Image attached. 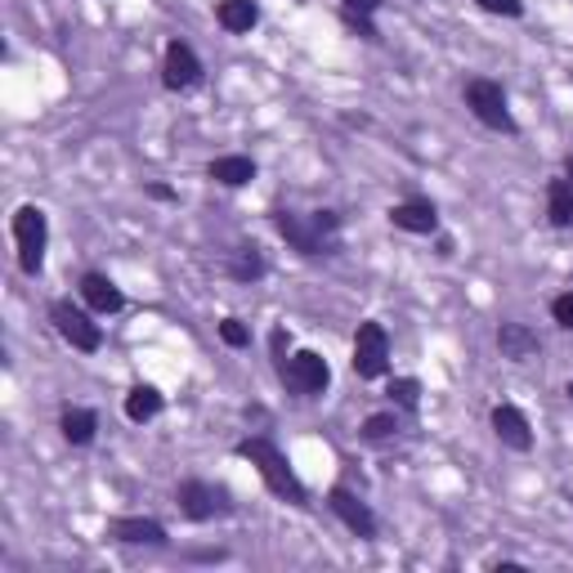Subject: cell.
Listing matches in <instances>:
<instances>
[{"label": "cell", "instance_id": "2e32d148", "mask_svg": "<svg viewBox=\"0 0 573 573\" xmlns=\"http://www.w3.org/2000/svg\"><path fill=\"white\" fill-rule=\"evenodd\" d=\"M58 435H63L72 448H90L95 435H99V412H95V408H63Z\"/></svg>", "mask_w": 573, "mask_h": 573}, {"label": "cell", "instance_id": "4fadbf2b", "mask_svg": "<svg viewBox=\"0 0 573 573\" xmlns=\"http://www.w3.org/2000/svg\"><path fill=\"white\" fill-rule=\"evenodd\" d=\"M390 225L403 229V234L430 238V234H440V210H435V202H425V197H408V202L390 206Z\"/></svg>", "mask_w": 573, "mask_h": 573}, {"label": "cell", "instance_id": "52a82bcc", "mask_svg": "<svg viewBox=\"0 0 573 573\" xmlns=\"http://www.w3.org/2000/svg\"><path fill=\"white\" fill-rule=\"evenodd\" d=\"M50 323L54 332L82 354H99L104 349V327L95 323V310L86 305H72V301H54L50 305Z\"/></svg>", "mask_w": 573, "mask_h": 573}, {"label": "cell", "instance_id": "8992f818", "mask_svg": "<svg viewBox=\"0 0 573 573\" xmlns=\"http://www.w3.org/2000/svg\"><path fill=\"white\" fill-rule=\"evenodd\" d=\"M278 377H282V386L292 390L296 399H323L327 386H332V364H327L318 349H296V354L278 368Z\"/></svg>", "mask_w": 573, "mask_h": 573}, {"label": "cell", "instance_id": "ffe728a7", "mask_svg": "<svg viewBox=\"0 0 573 573\" xmlns=\"http://www.w3.org/2000/svg\"><path fill=\"white\" fill-rule=\"evenodd\" d=\"M206 175H210L215 184H225V188H247V184L256 180V162L242 158V153H229V158H215V162L206 166Z\"/></svg>", "mask_w": 573, "mask_h": 573}, {"label": "cell", "instance_id": "ba28073f", "mask_svg": "<svg viewBox=\"0 0 573 573\" xmlns=\"http://www.w3.org/2000/svg\"><path fill=\"white\" fill-rule=\"evenodd\" d=\"M354 372H358V381H381L386 372H390V332L377 323V318H368V323H358V332H354Z\"/></svg>", "mask_w": 573, "mask_h": 573}, {"label": "cell", "instance_id": "9c48e42d", "mask_svg": "<svg viewBox=\"0 0 573 573\" xmlns=\"http://www.w3.org/2000/svg\"><path fill=\"white\" fill-rule=\"evenodd\" d=\"M202 82H206V67H202V58L193 54V45L166 41V50H162V86H166L171 95H188V90H197Z\"/></svg>", "mask_w": 573, "mask_h": 573}, {"label": "cell", "instance_id": "d6986e66", "mask_svg": "<svg viewBox=\"0 0 573 573\" xmlns=\"http://www.w3.org/2000/svg\"><path fill=\"white\" fill-rule=\"evenodd\" d=\"M215 23L229 36H247L260 23V6L256 0H220V6H215Z\"/></svg>", "mask_w": 573, "mask_h": 573}, {"label": "cell", "instance_id": "277c9868", "mask_svg": "<svg viewBox=\"0 0 573 573\" xmlns=\"http://www.w3.org/2000/svg\"><path fill=\"white\" fill-rule=\"evenodd\" d=\"M10 234H14V251H19V269L28 278H36L45 269V247H50V215L41 206H19L14 220H10Z\"/></svg>", "mask_w": 573, "mask_h": 573}, {"label": "cell", "instance_id": "cb8c5ba5", "mask_svg": "<svg viewBox=\"0 0 573 573\" xmlns=\"http://www.w3.org/2000/svg\"><path fill=\"white\" fill-rule=\"evenodd\" d=\"M220 340H225L229 349H247V345H251V327H247L242 318H225V323H220Z\"/></svg>", "mask_w": 573, "mask_h": 573}, {"label": "cell", "instance_id": "d4e9b609", "mask_svg": "<svg viewBox=\"0 0 573 573\" xmlns=\"http://www.w3.org/2000/svg\"><path fill=\"white\" fill-rule=\"evenodd\" d=\"M475 6L497 19H525V0H475Z\"/></svg>", "mask_w": 573, "mask_h": 573}, {"label": "cell", "instance_id": "1f68e13d", "mask_svg": "<svg viewBox=\"0 0 573 573\" xmlns=\"http://www.w3.org/2000/svg\"><path fill=\"white\" fill-rule=\"evenodd\" d=\"M564 399H573V381H569V386H564Z\"/></svg>", "mask_w": 573, "mask_h": 573}, {"label": "cell", "instance_id": "30bf717a", "mask_svg": "<svg viewBox=\"0 0 573 573\" xmlns=\"http://www.w3.org/2000/svg\"><path fill=\"white\" fill-rule=\"evenodd\" d=\"M327 511L354 533V538H364V542H377V533H381V525H377V516H372V507L358 493H349V488H327Z\"/></svg>", "mask_w": 573, "mask_h": 573}, {"label": "cell", "instance_id": "44dd1931", "mask_svg": "<svg viewBox=\"0 0 573 573\" xmlns=\"http://www.w3.org/2000/svg\"><path fill=\"white\" fill-rule=\"evenodd\" d=\"M547 220L555 229H573V184L564 175L547 184Z\"/></svg>", "mask_w": 573, "mask_h": 573}, {"label": "cell", "instance_id": "5b68a950", "mask_svg": "<svg viewBox=\"0 0 573 573\" xmlns=\"http://www.w3.org/2000/svg\"><path fill=\"white\" fill-rule=\"evenodd\" d=\"M462 99H466V108H471V117H475L479 126L501 130V134H516V130H520L516 117H511V104H507V90H501V82H493V77H471L466 90H462Z\"/></svg>", "mask_w": 573, "mask_h": 573}, {"label": "cell", "instance_id": "7c38bea8", "mask_svg": "<svg viewBox=\"0 0 573 573\" xmlns=\"http://www.w3.org/2000/svg\"><path fill=\"white\" fill-rule=\"evenodd\" d=\"M108 538H117L126 547H171L166 525L153 516H117V520H108Z\"/></svg>", "mask_w": 573, "mask_h": 573}, {"label": "cell", "instance_id": "e0dca14e", "mask_svg": "<svg viewBox=\"0 0 573 573\" xmlns=\"http://www.w3.org/2000/svg\"><path fill=\"white\" fill-rule=\"evenodd\" d=\"M126 417L134 421V425H149L153 417H162V408H166V394L158 390V386H149V381H139V386H130L126 390Z\"/></svg>", "mask_w": 573, "mask_h": 573}, {"label": "cell", "instance_id": "6da1fadb", "mask_svg": "<svg viewBox=\"0 0 573 573\" xmlns=\"http://www.w3.org/2000/svg\"><path fill=\"white\" fill-rule=\"evenodd\" d=\"M273 229L282 234V242L305 260H323V256H340V210H273Z\"/></svg>", "mask_w": 573, "mask_h": 573}, {"label": "cell", "instance_id": "484cf974", "mask_svg": "<svg viewBox=\"0 0 573 573\" xmlns=\"http://www.w3.org/2000/svg\"><path fill=\"white\" fill-rule=\"evenodd\" d=\"M551 318H555V327L573 332V286H569V292H560V296L551 301Z\"/></svg>", "mask_w": 573, "mask_h": 573}, {"label": "cell", "instance_id": "f1b7e54d", "mask_svg": "<svg viewBox=\"0 0 573 573\" xmlns=\"http://www.w3.org/2000/svg\"><path fill=\"white\" fill-rule=\"evenodd\" d=\"M269 345H273V364L282 368V364H286V349H292V336H286L282 327H273V336H269Z\"/></svg>", "mask_w": 573, "mask_h": 573}, {"label": "cell", "instance_id": "603a6c76", "mask_svg": "<svg viewBox=\"0 0 573 573\" xmlns=\"http://www.w3.org/2000/svg\"><path fill=\"white\" fill-rule=\"evenodd\" d=\"M386 399H390V408H399V412H417V408H421V381H417V377H394L390 390H386Z\"/></svg>", "mask_w": 573, "mask_h": 573}, {"label": "cell", "instance_id": "8fae6325", "mask_svg": "<svg viewBox=\"0 0 573 573\" xmlns=\"http://www.w3.org/2000/svg\"><path fill=\"white\" fill-rule=\"evenodd\" d=\"M488 421H493V435H497L501 448H511V453H529L533 448V425H529V417L516 403H497Z\"/></svg>", "mask_w": 573, "mask_h": 573}, {"label": "cell", "instance_id": "3957f363", "mask_svg": "<svg viewBox=\"0 0 573 573\" xmlns=\"http://www.w3.org/2000/svg\"><path fill=\"white\" fill-rule=\"evenodd\" d=\"M175 507L184 520L193 525H210V520H225L238 511V501L225 484H210V479H180L175 484Z\"/></svg>", "mask_w": 573, "mask_h": 573}, {"label": "cell", "instance_id": "4dcf8cb0", "mask_svg": "<svg viewBox=\"0 0 573 573\" xmlns=\"http://www.w3.org/2000/svg\"><path fill=\"white\" fill-rule=\"evenodd\" d=\"M564 180H569V184H573V153H569V158H564Z\"/></svg>", "mask_w": 573, "mask_h": 573}, {"label": "cell", "instance_id": "5bb4252c", "mask_svg": "<svg viewBox=\"0 0 573 573\" xmlns=\"http://www.w3.org/2000/svg\"><path fill=\"white\" fill-rule=\"evenodd\" d=\"M82 301H86V310H95L99 318H108V314H121V310H126L121 286H117L108 273H99V269H90V273L82 278Z\"/></svg>", "mask_w": 573, "mask_h": 573}, {"label": "cell", "instance_id": "4316f807", "mask_svg": "<svg viewBox=\"0 0 573 573\" xmlns=\"http://www.w3.org/2000/svg\"><path fill=\"white\" fill-rule=\"evenodd\" d=\"M340 23H345L349 32H358V36H364V41H381L377 23H372V19H364V14H345V10H340Z\"/></svg>", "mask_w": 573, "mask_h": 573}, {"label": "cell", "instance_id": "7402d4cb", "mask_svg": "<svg viewBox=\"0 0 573 573\" xmlns=\"http://www.w3.org/2000/svg\"><path fill=\"white\" fill-rule=\"evenodd\" d=\"M399 412L390 408V412H372L364 425H358V440L364 444H390V440H399Z\"/></svg>", "mask_w": 573, "mask_h": 573}, {"label": "cell", "instance_id": "7a4b0ae2", "mask_svg": "<svg viewBox=\"0 0 573 573\" xmlns=\"http://www.w3.org/2000/svg\"><path fill=\"white\" fill-rule=\"evenodd\" d=\"M234 453L256 466V475L264 479V488H269L278 501H286V507H310V488L301 484V475L292 471V462L282 457V448H278L273 440L251 435V440H242Z\"/></svg>", "mask_w": 573, "mask_h": 573}, {"label": "cell", "instance_id": "83f0119b", "mask_svg": "<svg viewBox=\"0 0 573 573\" xmlns=\"http://www.w3.org/2000/svg\"><path fill=\"white\" fill-rule=\"evenodd\" d=\"M381 6H386V0H340V10H345V14H364V19L381 14Z\"/></svg>", "mask_w": 573, "mask_h": 573}, {"label": "cell", "instance_id": "f546056e", "mask_svg": "<svg viewBox=\"0 0 573 573\" xmlns=\"http://www.w3.org/2000/svg\"><path fill=\"white\" fill-rule=\"evenodd\" d=\"M149 197H158V202H175V193H171L166 184H149Z\"/></svg>", "mask_w": 573, "mask_h": 573}, {"label": "cell", "instance_id": "ac0fdd59", "mask_svg": "<svg viewBox=\"0 0 573 573\" xmlns=\"http://www.w3.org/2000/svg\"><path fill=\"white\" fill-rule=\"evenodd\" d=\"M225 269H229V278L234 282H242V286H251V282H260L264 278V251L256 247V242H238L234 251H229V260H225Z\"/></svg>", "mask_w": 573, "mask_h": 573}, {"label": "cell", "instance_id": "9a60e30c", "mask_svg": "<svg viewBox=\"0 0 573 573\" xmlns=\"http://www.w3.org/2000/svg\"><path fill=\"white\" fill-rule=\"evenodd\" d=\"M497 349L507 364H529V358L542 349V336L529 323H501L497 327Z\"/></svg>", "mask_w": 573, "mask_h": 573}]
</instances>
